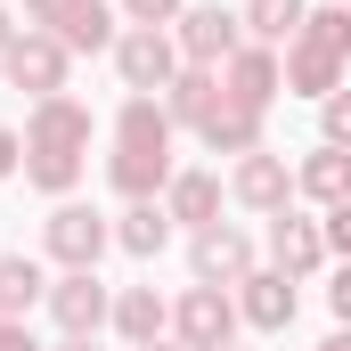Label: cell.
I'll list each match as a JSON object with an SVG mask.
<instances>
[{"mask_svg": "<svg viewBox=\"0 0 351 351\" xmlns=\"http://www.w3.org/2000/svg\"><path fill=\"white\" fill-rule=\"evenodd\" d=\"M82 164H90V106H74L66 90L33 98V114H25V188H41V196L66 204Z\"/></svg>", "mask_w": 351, "mask_h": 351, "instance_id": "cell-1", "label": "cell"}, {"mask_svg": "<svg viewBox=\"0 0 351 351\" xmlns=\"http://www.w3.org/2000/svg\"><path fill=\"white\" fill-rule=\"evenodd\" d=\"M172 131H180V123L164 114V98H123L106 180H114L131 204H147V196H164V188H172Z\"/></svg>", "mask_w": 351, "mask_h": 351, "instance_id": "cell-2", "label": "cell"}, {"mask_svg": "<svg viewBox=\"0 0 351 351\" xmlns=\"http://www.w3.org/2000/svg\"><path fill=\"white\" fill-rule=\"evenodd\" d=\"M343 66H351V8H311L302 16V33L286 41V90L294 98H327V90H343Z\"/></svg>", "mask_w": 351, "mask_h": 351, "instance_id": "cell-3", "label": "cell"}, {"mask_svg": "<svg viewBox=\"0 0 351 351\" xmlns=\"http://www.w3.org/2000/svg\"><path fill=\"white\" fill-rule=\"evenodd\" d=\"M114 74H123L131 98H164L172 74H180V41L164 33V25H131V33L114 41Z\"/></svg>", "mask_w": 351, "mask_h": 351, "instance_id": "cell-4", "label": "cell"}, {"mask_svg": "<svg viewBox=\"0 0 351 351\" xmlns=\"http://www.w3.org/2000/svg\"><path fill=\"white\" fill-rule=\"evenodd\" d=\"M172 343L229 351L237 343V294H229V286H188V294L172 302Z\"/></svg>", "mask_w": 351, "mask_h": 351, "instance_id": "cell-5", "label": "cell"}, {"mask_svg": "<svg viewBox=\"0 0 351 351\" xmlns=\"http://www.w3.org/2000/svg\"><path fill=\"white\" fill-rule=\"evenodd\" d=\"M172 41H180V66H213V74H221V66L245 49V16L221 8V0H213V8H180Z\"/></svg>", "mask_w": 351, "mask_h": 351, "instance_id": "cell-6", "label": "cell"}, {"mask_svg": "<svg viewBox=\"0 0 351 351\" xmlns=\"http://www.w3.org/2000/svg\"><path fill=\"white\" fill-rule=\"evenodd\" d=\"M66 66H74V49L58 41V33H16L8 49H0V74H8V90H33V98H58L66 90Z\"/></svg>", "mask_w": 351, "mask_h": 351, "instance_id": "cell-7", "label": "cell"}, {"mask_svg": "<svg viewBox=\"0 0 351 351\" xmlns=\"http://www.w3.org/2000/svg\"><path fill=\"white\" fill-rule=\"evenodd\" d=\"M41 245H49V262H58V269H98V254L114 245V221L66 196V204L49 213V229H41Z\"/></svg>", "mask_w": 351, "mask_h": 351, "instance_id": "cell-8", "label": "cell"}, {"mask_svg": "<svg viewBox=\"0 0 351 351\" xmlns=\"http://www.w3.org/2000/svg\"><path fill=\"white\" fill-rule=\"evenodd\" d=\"M188 269H196V286H245L254 278V237L237 221H213V229L188 237Z\"/></svg>", "mask_w": 351, "mask_h": 351, "instance_id": "cell-9", "label": "cell"}, {"mask_svg": "<svg viewBox=\"0 0 351 351\" xmlns=\"http://www.w3.org/2000/svg\"><path fill=\"white\" fill-rule=\"evenodd\" d=\"M49 319L66 335H98L114 319V294L98 286V269H66V278H49Z\"/></svg>", "mask_w": 351, "mask_h": 351, "instance_id": "cell-10", "label": "cell"}, {"mask_svg": "<svg viewBox=\"0 0 351 351\" xmlns=\"http://www.w3.org/2000/svg\"><path fill=\"white\" fill-rule=\"evenodd\" d=\"M319 262H327V229H319V221H302L294 204H286V213H269V269H286V278L302 286Z\"/></svg>", "mask_w": 351, "mask_h": 351, "instance_id": "cell-11", "label": "cell"}, {"mask_svg": "<svg viewBox=\"0 0 351 351\" xmlns=\"http://www.w3.org/2000/svg\"><path fill=\"white\" fill-rule=\"evenodd\" d=\"M229 196H237L245 213H286V196H294V172H286V156H269V147L237 156V180H229Z\"/></svg>", "mask_w": 351, "mask_h": 351, "instance_id": "cell-12", "label": "cell"}, {"mask_svg": "<svg viewBox=\"0 0 351 351\" xmlns=\"http://www.w3.org/2000/svg\"><path fill=\"white\" fill-rule=\"evenodd\" d=\"M221 90H229V98H245V106H262V114H269V98L286 90V58H278V49H262V41H245V49H237V58L221 66Z\"/></svg>", "mask_w": 351, "mask_h": 351, "instance_id": "cell-13", "label": "cell"}, {"mask_svg": "<svg viewBox=\"0 0 351 351\" xmlns=\"http://www.w3.org/2000/svg\"><path fill=\"white\" fill-rule=\"evenodd\" d=\"M196 139H204L213 156H254V147H262V106H245V98H229V90H221V98H213V114L196 123Z\"/></svg>", "mask_w": 351, "mask_h": 351, "instance_id": "cell-14", "label": "cell"}, {"mask_svg": "<svg viewBox=\"0 0 351 351\" xmlns=\"http://www.w3.org/2000/svg\"><path fill=\"white\" fill-rule=\"evenodd\" d=\"M237 319L262 327V335L294 327V278H286V269H254V278L237 286Z\"/></svg>", "mask_w": 351, "mask_h": 351, "instance_id": "cell-15", "label": "cell"}, {"mask_svg": "<svg viewBox=\"0 0 351 351\" xmlns=\"http://www.w3.org/2000/svg\"><path fill=\"white\" fill-rule=\"evenodd\" d=\"M106 327H114V335H123V343H164V327H172V302H164V294H156V286H123V294H114V319H106Z\"/></svg>", "mask_w": 351, "mask_h": 351, "instance_id": "cell-16", "label": "cell"}, {"mask_svg": "<svg viewBox=\"0 0 351 351\" xmlns=\"http://www.w3.org/2000/svg\"><path fill=\"white\" fill-rule=\"evenodd\" d=\"M164 213H172V229H213L221 221V180L213 172H172V188H164Z\"/></svg>", "mask_w": 351, "mask_h": 351, "instance_id": "cell-17", "label": "cell"}, {"mask_svg": "<svg viewBox=\"0 0 351 351\" xmlns=\"http://www.w3.org/2000/svg\"><path fill=\"white\" fill-rule=\"evenodd\" d=\"M294 188H302V196H311L319 213H335V204L351 196V156H343V147H327V139H319V147L302 156V172H294Z\"/></svg>", "mask_w": 351, "mask_h": 351, "instance_id": "cell-18", "label": "cell"}, {"mask_svg": "<svg viewBox=\"0 0 351 351\" xmlns=\"http://www.w3.org/2000/svg\"><path fill=\"white\" fill-rule=\"evenodd\" d=\"M114 245H123V254H139V262H156V254L172 245V213H164V196L123 204V213H114Z\"/></svg>", "mask_w": 351, "mask_h": 351, "instance_id": "cell-19", "label": "cell"}, {"mask_svg": "<svg viewBox=\"0 0 351 351\" xmlns=\"http://www.w3.org/2000/svg\"><path fill=\"white\" fill-rule=\"evenodd\" d=\"M237 16H245V41H262V49H278V58H286V41L302 33L311 0H245Z\"/></svg>", "mask_w": 351, "mask_h": 351, "instance_id": "cell-20", "label": "cell"}, {"mask_svg": "<svg viewBox=\"0 0 351 351\" xmlns=\"http://www.w3.org/2000/svg\"><path fill=\"white\" fill-rule=\"evenodd\" d=\"M213 98H221V74H213V66H180V74H172V90H164V114L196 131V123L213 114Z\"/></svg>", "mask_w": 351, "mask_h": 351, "instance_id": "cell-21", "label": "cell"}, {"mask_svg": "<svg viewBox=\"0 0 351 351\" xmlns=\"http://www.w3.org/2000/svg\"><path fill=\"white\" fill-rule=\"evenodd\" d=\"M33 302H49V278L33 254H0V319H25Z\"/></svg>", "mask_w": 351, "mask_h": 351, "instance_id": "cell-22", "label": "cell"}, {"mask_svg": "<svg viewBox=\"0 0 351 351\" xmlns=\"http://www.w3.org/2000/svg\"><path fill=\"white\" fill-rule=\"evenodd\" d=\"M58 41H66L74 58H98V49H114V41H123V33H114V8H106V0H90V8L66 25V33H58Z\"/></svg>", "mask_w": 351, "mask_h": 351, "instance_id": "cell-23", "label": "cell"}, {"mask_svg": "<svg viewBox=\"0 0 351 351\" xmlns=\"http://www.w3.org/2000/svg\"><path fill=\"white\" fill-rule=\"evenodd\" d=\"M319 139H327V147H343V156H351V82L319 98Z\"/></svg>", "mask_w": 351, "mask_h": 351, "instance_id": "cell-24", "label": "cell"}, {"mask_svg": "<svg viewBox=\"0 0 351 351\" xmlns=\"http://www.w3.org/2000/svg\"><path fill=\"white\" fill-rule=\"evenodd\" d=\"M82 8H90V0H25V25H33V33H66Z\"/></svg>", "mask_w": 351, "mask_h": 351, "instance_id": "cell-25", "label": "cell"}, {"mask_svg": "<svg viewBox=\"0 0 351 351\" xmlns=\"http://www.w3.org/2000/svg\"><path fill=\"white\" fill-rule=\"evenodd\" d=\"M180 8H188V0H114V16H131V25H164V33L180 25Z\"/></svg>", "mask_w": 351, "mask_h": 351, "instance_id": "cell-26", "label": "cell"}, {"mask_svg": "<svg viewBox=\"0 0 351 351\" xmlns=\"http://www.w3.org/2000/svg\"><path fill=\"white\" fill-rule=\"evenodd\" d=\"M319 229H327V254H343V262H351V196L327 213V221H319Z\"/></svg>", "mask_w": 351, "mask_h": 351, "instance_id": "cell-27", "label": "cell"}, {"mask_svg": "<svg viewBox=\"0 0 351 351\" xmlns=\"http://www.w3.org/2000/svg\"><path fill=\"white\" fill-rule=\"evenodd\" d=\"M327 311H335V327H351V262L335 269V286H327Z\"/></svg>", "mask_w": 351, "mask_h": 351, "instance_id": "cell-28", "label": "cell"}, {"mask_svg": "<svg viewBox=\"0 0 351 351\" xmlns=\"http://www.w3.org/2000/svg\"><path fill=\"white\" fill-rule=\"evenodd\" d=\"M8 172H25V131L0 123V180H8Z\"/></svg>", "mask_w": 351, "mask_h": 351, "instance_id": "cell-29", "label": "cell"}, {"mask_svg": "<svg viewBox=\"0 0 351 351\" xmlns=\"http://www.w3.org/2000/svg\"><path fill=\"white\" fill-rule=\"evenodd\" d=\"M0 351H41V343L25 335V319H0Z\"/></svg>", "mask_w": 351, "mask_h": 351, "instance_id": "cell-30", "label": "cell"}, {"mask_svg": "<svg viewBox=\"0 0 351 351\" xmlns=\"http://www.w3.org/2000/svg\"><path fill=\"white\" fill-rule=\"evenodd\" d=\"M319 351H351V327H335V335H327V343H319Z\"/></svg>", "mask_w": 351, "mask_h": 351, "instance_id": "cell-31", "label": "cell"}, {"mask_svg": "<svg viewBox=\"0 0 351 351\" xmlns=\"http://www.w3.org/2000/svg\"><path fill=\"white\" fill-rule=\"evenodd\" d=\"M58 351H98V343H90V335H66V343H58Z\"/></svg>", "mask_w": 351, "mask_h": 351, "instance_id": "cell-32", "label": "cell"}, {"mask_svg": "<svg viewBox=\"0 0 351 351\" xmlns=\"http://www.w3.org/2000/svg\"><path fill=\"white\" fill-rule=\"evenodd\" d=\"M8 41H16V25H8V8H0V49H8Z\"/></svg>", "mask_w": 351, "mask_h": 351, "instance_id": "cell-33", "label": "cell"}, {"mask_svg": "<svg viewBox=\"0 0 351 351\" xmlns=\"http://www.w3.org/2000/svg\"><path fill=\"white\" fill-rule=\"evenodd\" d=\"M147 351H188V343H172V335H164V343H147Z\"/></svg>", "mask_w": 351, "mask_h": 351, "instance_id": "cell-34", "label": "cell"}, {"mask_svg": "<svg viewBox=\"0 0 351 351\" xmlns=\"http://www.w3.org/2000/svg\"><path fill=\"white\" fill-rule=\"evenodd\" d=\"M229 351H245V343H229Z\"/></svg>", "mask_w": 351, "mask_h": 351, "instance_id": "cell-35", "label": "cell"}, {"mask_svg": "<svg viewBox=\"0 0 351 351\" xmlns=\"http://www.w3.org/2000/svg\"><path fill=\"white\" fill-rule=\"evenodd\" d=\"M343 8H351V0H343Z\"/></svg>", "mask_w": 351, "mask_h": 351, "instance_id": "cell-36", "label": "cell"}]
</instances>
